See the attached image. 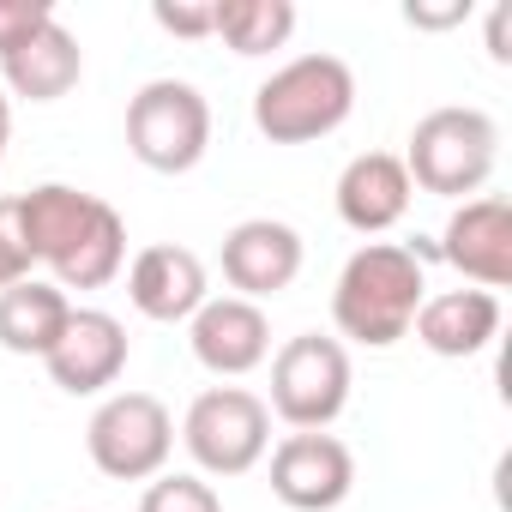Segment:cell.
Returning a JSON list of instances; mask_svg holds the SVG:
<instances>
[{"mask_svg": "<svg viewBox=\"0 0 512 512\" xmlns=\"http://www.w3.org/2000/svg\"><path fill=\"white\" fill-rule=\"evenodd\" d=\"M187 344L193 362L217 380H241L272 356V320L260 302H241V296H205V308L187 320Z\"/></svg>", "mask_w": 512, "mask_h": 512, "instance_id": "obj_10", "label": "cell"}, {"mask_svg": "<svg viewBox=\"0 0 512 512\" xmlns=\"http://www.w3.org/2000/svg\"><path fill=\"white\" fill-rule=\"evenodd\" d=\"M410 175H404V157H392V151H362V157H350L344 163V175H338V217L356 229V235H386L392 223H404V211H410Z\"/></svg>", "mask_w": 512, "mask_h": 512, "instance_id": "obj_16", "label": "cell"}, {"mask_svg": "<svg viewBox=\"0 0 512 512\" xmlns=\"http://www.w3.org/2000/svg\"><path fill=\"white\" fill-rule=\"evenodd\" d=\"M205 260L193 247H175V241H157V247H139L133 266H127V302L157 320V326H175V320H193L205 308Z\"/></svg>", "mask_w": 512, "mask_h": 512, "instance_id": "obj_14", "label": "cell"}, {"mask_svg": "<svg viewBox=\"0 0 512 512\" xmlns=\"http://www.w3.org/2000/svg\"><path fill=\"white\" fill-rule=\"evenodd\" d=\"M440 260L452 272H464L476 290H500L512 278V205L500 193H476L452 211L446 235H440Z\"/></svg>", "mask_w": 512, "mask_h": 512, "instance_id": "obj_12", "label": "cell"}, {"mask_svg": "<svg viewBox=\"0 0 512 512\" xmlns=\"http://www.w3.org/2000/svg\"><path fill=\"white\" fill-rule=\"evenodd\" d=\"M356 109V73L338 55H296L253 91V127L272 145H314Z\"/></svg>", "mask_w": 512, "mask_h": 512, "instance_id": "obj_3", "label": "cell"}, {"mask_svg": "<svg viewBox=\"0 0 512 512\" xmlns=\"http://www.w3.org/2000/svg\"><path fill=\"white\" fill-rule=\"evenodd\" d=\"M19 223L31 260L55 272L61 290H103L127 266V223L109 199L79 193L67 181H43L19 193Z\"/></svg>", "mask_w": 512, "mask_h": 512, "instance_id": "obj_1", "label": "cell"}, {"mask_svg": "<svg viewBox=\"0 0 512 512\" xmlns=\"http://www.w3.org/2000/svg\"><path fill=\"white\" fill-rule=\"evenodd\" d=\"M181 446L199 476H247L272 446V410L247 386H211L181 416Z\"/></svg>", "mask_w": 512, "mask_h": 512, "instance_id": "obj_6", "label": "cell"}, {"mask_svg": "<svg viewBox=\"0 0 512 512\" xmlns=\"http://www.w3.org/2000/svg\"><path fill=\"white\" fill-rule=\"evenodd\" d=\"M85 73V49L61 19H43L31 37H19L13 49H0V91H13L25 103H55L79 85Z\"/></svg>", "mask_w": 512, "mask_h": 512, "instance_id": "obj_15", "label": "cell"}, {"mask_svg": "<svg viewBox=\"0 0 512 512\" xmlns=\"http://www.w3.org/2000/svg\"><path fill=\"white\" fill-rule=\"evenodd\" d=\"M139 512H223V500L199 470H175V476H151V488L139 494Z\"/></svg>", "mask_w": 512, "mask_h": 512, "instance_id": "obj_20", "label": "cell"}, {"mask_svg": "<svg viewBox=\"0 0 512 512\" xmlns=\"http://www.w3.org/2000/svg\"><path fill=\"white\" fill-rule=\"evenodd\" d=\"M151 19H157V31L193 43V37H211V0H205V7H193V0H157Z\"/></svg>", "mask_w": 512, "mask_h": 512, "instance_id": "obj_22", "label": "cell"}, {"mask_svg": "<svg viewBox=\"0 0 512 512\" xmlns=\"http://www.w3.org/2000/svg\"><path fill=\"white\" fill-rule=\"evenodd\" d=\"M211 37H223L235 55H272L296 37L290 0H211Z\"/></svg>", "mask_w": 512, "mask_h": 512, "instance_id": "obj_19", "label": "cell"}, {"mask_svg": "<svg viewBox=\"0 0 512 512\" xmlns=\"http://www.w3.org/2000/svg\"><path fill=\"white\" fill-rule=\"evenodd\" d=\"M127 151L157 175H187L211 151V103L187 79H151L127 103Z\"/></svg>", "mask_w": 512, "mask_h": 512, "instance_id": "obj_5", "label": "cell"}, {"mask_svg": "<svg viewBox=\"0 0 512 512\" xmlns=\"http://www.w3.org/2000/svg\"><path fill=\"white\" fill-rule=\"evenodd\" d=\"M464 19H470L464 0H452V7H422V0H410V7H404V25H416V31H452Z\"/></svg>", "mask_w": 512, "mask_h": 512, "instance_id": "obj_24", "label": "cell"}, {"mask_svg": "<svg viewBox=\"0 0 512 512\" xmlns=\"http://www.w3.org/2000/svg\"><path fill=\"white\" fill-rule=\"evenodd\" d=\"M43 19H55L49 0H0V49H13L19 37H31Z\"/></svg>", "mask_w": 512, "mask_h": 512, "instance_id": "obj_23", "label": "cell"}, {"mask_svg": "<svg viewBox=\"0 0 512 512\" xmlns=\"http://www.w3.org/2000/svg\"><path fill=\"white\" fill-rule=\"evenodd\" d=\"M350 488H356V458L338 434L302 428L272 446V494L290 512H332L350 500Z\"/></svg>", "mask_w": 512, "mask_h": 512, "instance_id": "obj_9", "label": "cell"}, {"mask_svg": "<svg viewBox=\"0 0 512 512\" xmlns=\"http://www.w3.org/2000/svg\"><path fill=\"white\" fill-rule=\"evenodd\" d=\"M422 302H428L422 247L368 241V247H356L344 260V272L332 284V326L350 344L392 350L398 338H410V320H416Z\"/></svg>", "mask_w": 512, "mask_h": 512, "instance_id": "obj_2", "label": "cell"}, {"mask_svg": "<svg viewBox=\"0 0 512 512\" xmlns=\"http://www.w3.org/2000/svg\"><path fill=\"white\" fill-rule=\"evenodd\" d=\"M43 368L73 398L109 392L121 380V368H127V326L115 314H103V308H73V320H67L61 344L43 356Z\"/></svg>", "mask_w": 512, "mask_h": 512, "instance_id": "obj_13", "label": "cell"}, {"mask_svg": "<svg viewBox=\"0 0 512 512\" xmlns=\"http://www.w3.org/2000/svg\"><path fill=\"white\" fill-rule=\"evenodd\" d=\"M494 163H500V127H494L488 109L446 103V109H428V115L410 127L404 175H410V187H422V193L476 199V193L488 187Z\"/></svg>", "mask_w": 512, "mask_h": 512, "instance_id": "obj_4", "label": "cell"}, {"mask_svg": "<svg viewBox=\"0 0 512 512\" xmlns=\"http://www.w3.org/2000/svg\"><path fill=\"white\" fill-rule=\"evenodd\" d=\"M85 452L109 482H151L175 452V416L151 392H109L85 428Z\"/></svg>", "mask_w": 512, "mask_h": 512, "instance_id": "obj_8", "label": "cell"}, {"mask_svg": "<svg viewBox=\"0 0 512 512\" xmlns=\"http://www.w3.org/2000/svg\"><path fill=\"white\" fill-rule=\"evenodd\" d=\"M37 272L31 260V241H25V223H19V193L0 199V290H13Z\"/></svg>", "mask_w": 512, "mask_h": 512, "instance_id": "obj_21", "label": "cell"}, {"mask_svg": "<svg viewBox=\"0 0 512 512\" xmlns=\"http://www.w3.org/2000/svg\"><path fill=\"white\" fill-rule=\"evenodd\" d=\"M67 320H73V302L49 278H25L13 290H0V350H13V356H49Z\"/></svg>", "mask_w": 512, "mask_h": 512, "instance_id": "obj_18", "label": "cell"}, {"mask_svg": "<svg viewBox=\"0 0 512 512\" xmlns=\"http://www.w3.org/2000/svg\"><path fill=\"white\" fill-rule=\"evenodd\" d=\"M350 350L326 332H296L278 356H272V398L266 410L278 422L302 428H332L350 404Z\"/></svg>", "mask_w": 512, "mask_h": 512, "instance_id": "obj_7", "label": "cell"}, {"mask_svg": "<svg viewBox=\"0 0 512 512\" xmlns=\"http://www.w3.org/2000/svg\"><path fill=\"white\" fill-rule=\"evenodd\" d=\"M223 278L241 302L284 296L302 278V235L278 217H247L223 235Z\"/></svg>", "mask_w": 512, "mask_h": 512, "instance_id": "obj_11", "label": "cell"}, {"mask_svg": "<svg viewBox=\"0 0 512 512\" xmlns=\"http://www.w3.org/2000/svg\"><path fill=\"white\" fill-rule=\"evenodd\" d=\"M7 139H13V97L0 91V157H7Z\"/></svg>", "mask_w": 512, "mask_h": 512, "instance_id": "obj_26", "label": "cell"}, {"mask_svg": "<svg viewBox=\"0 0 512 512\" xmlns=\"http://www.w3.org/2000/svg\"><path fill=\"white\" fill-rule=\"evenodd\" d=\"M410 332L434 356H452V362L482 356L500 338V296H488V290H440V296H428L416 308Z\"/></svg>", "mask_w": 512, "mask_h": 512, "instance_id": "obj_17", "label": "cell"}, {"mask_svg": "<svg viewBox=\"0 0 512 512\" xmlns=\"http://www.w3.org/2000/svg\"><path fill=\"white\" fill-rule=\"evenodd\" d=\"M506 31H512V7H494L488 13V61H500V67L512 61V37Z\"/></svg>", "mask_w": 512, "mask_h": 512, "instance_id": "obj_25", "label": "cell"}]
</instances>
